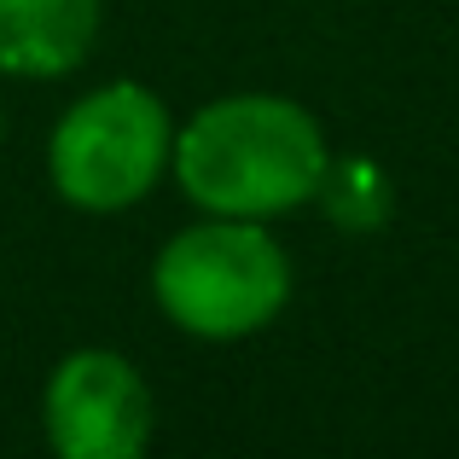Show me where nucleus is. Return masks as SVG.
Returning <instances> with one entry per match:
<instances>
[{"instance_id":"1","label":"nucleus","mask_w":459,"mask_h":459,"mask_svg":"<svg viewBox=\"0 0 459 459\" xmlns=\"http://www.w3.org/2000/svg\"><path fill=\"white\" fill-rule=\"evenodd\" d=\"M332 163L325 134L308 105L280 93H227L204 105L175 134L180 192L210 215H245L268 221L320 192V175Z\"/></svg>"},{"instance_id":"2","label":"nucleus","mask_w":459,"mask_h":459,"mask_svg":"<svg viewBox=\"0 0 459 459\" xmlns=\"http://www.w3.org/2000/svg\"><path fill=\"white\" fill-rule=\"evenodd\" d=\"M152 297L186 337L238 343L273 325L291 303V256L273 245L268 227L245 215H210L157 250Z\"/></svg>"},{"instance_id":"3","label":"nucleus","mask_w":459,"mask_h":459,"mask_svg":"<svg viewBox=\"0 0 459 459\" xmlns=\"http://www.w3.org/2000/svg\"><path fill=\"white\" fill-rule=\"evenodd\" d=\"M169 157H175L169 105L140 82H105L58 117L47 175L65 204L88 215H117L163 180Z\"/></svg>"},{"instance_id":"4","label":"nucleus","mask_w":459,"mask_h":459,"mask_svg":"<svg viewBox=\"0 0 459 459\" xmlns=\"http://www.w3.org/2000/svg\"><path fill=\"white\" fill-rule=\"evenodd\" d=\"M41 425L65 459H134L152 442V390L117 349H76L47 378Z\"/></svg>"},{"instance_id":"5","label":"nucleus","mask_w":459,"mask_h":459,"mask_svg":"<svg viewBox=\"0 0 459 459\" xmlns=\"http://www.w3.org/2000/svg\"><path fill=\"white\" fill-rule=\"evenodd\" d=\"M100 0H0V70L70 76L93 53Z\"/></svg>"},{"instance_id":"6","label":"nucleus","mask_w":459,"mask_h":459,"mask_svg":"<svg viewBox=\"0 0 459 459\" xmlns=\"http://www.w3.org/2000/svg\"><path fill=\"white\" fill-rule=\"evenodd\" d=\"M314 198L325 204V215H332L337 227H349V233H372V227H384V215H390V180H384L372 163L349 157V163H325Z\"/></svg>"}]
</instances>
